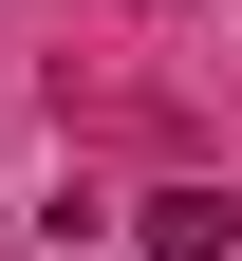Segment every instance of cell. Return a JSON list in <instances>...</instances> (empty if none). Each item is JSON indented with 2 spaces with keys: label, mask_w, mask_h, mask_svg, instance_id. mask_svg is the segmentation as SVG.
I'll return each mask as SVG.
<instances>
[{
  "label": "cell",
  "mask_w": 242,
  "mask_h": 261,
  "mask_svg": "<svg viewBox=\"0 0 242 261\" xmlns=\"http://www.w3.org/2000/svg\"><path fill=\"white\" fill-rule=\"evenodd\" d=\"M149 261H224V187H149Z\"/></svg>",
  "instance_id": "obj_1"
}]
</instances>
